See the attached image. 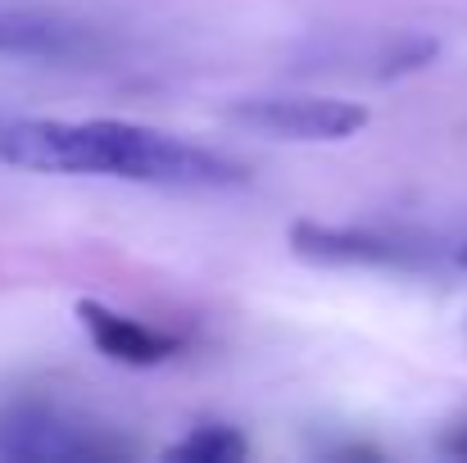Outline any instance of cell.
<instances>
[{
  "label": "cell",
  "instance_id": "cell-3",
  "mask_svg": "<svg viewBox=\"0 0 467 463\" xmlns=\"http://www.w3.org/2000/svg\"><path fill=\"white\" fill-rule=\"evenodd\" d=\"M232 123L273 142H349L368 128V110L336 96H250L232 105Z\"/></svg>",
  "mask_w": 467,
  "mask_h": 463
},
{
  "label": "cell",
  "instance_id": "cell-7",
  "mask_svg": "<svg viewBox=\"0 0 467 463\" xmlns=\"http://www.w3.org/2000/svg\"><path fill=\"white\" fill-rule=\"evenodd\" d=\"M245 455H250L245 437L227 423H200L195 432H186L163 450V459L172 463H241Z\"/></svg>",
  "mask_w": 467,
  "mask_h": 463
},
{
  "label": "cell",
  "instance_id": "cell-1",
  "mask_svg": "<svg viewBox=\"0 0 467 463\" xmlns=\"http://www.w3.org/2000/svg\"><path fill=\"white\" fill-rule=\"evenodd\" d=\"M0 163L50 177H119L172 191H227L245 163L128 119H0Z\"/></svg>",
  "mask_w": 467,
  "mask_h": 463
},
{
  "label": "cell",
  "instance_id": "cell-9",
  "mask_svg": "<svg viewBox=\"0 0 467 463\" xmlns=\"http://www.w3.org/2000/svg\"><path fill=\"white\" fill-rule=\"evenodd\" d=\"M454 264H459V268H467V241H463V246H454Z\"/></svg>",
  "mask_w": 467,
  "mask_h": 463
},
{
  "label": "cell",
  "instance_id": "cell-4",
  "mask_svg": "<svg viewBox=\"0 0 467 463\" xmlns=\"http://www.w3.org/2000/svg\"><path fill=\"white\" fill-rule=\"evenodd\" d=\"M0 455L5 459H114L128 455V446L50 405L46 409L18 405L0 418Z\"/></svg>",
  "mask_w": 467,
  "mask_h": 463
},
{
  "label": "cell",
  "instance_id": "cell-5",
  "mask_svg": "<svg viewBox=\"0 0 467 463\" xmlns=\"http://www.w3.org/2000/svg\"><path fill=\"white\" fill-rule=\"evenodd\" d=\"M73 313H78V322L87 327L91 345H96L105 359L123 363V368H155V363H168V359L182 350V336H172V331H163V327H150V322H141V318H128V313L100 305V300H78Z\"/></svg>",
  "mask_w": 467,
  "mask_h": 463
},
{
  "label": "cell",
  "instance_id": "cell-8",
  "mask_svg": "<svg viewBox=\"0 0 467 463\" xmlns=\"http://www.w3.org/2000/svg\"><path fill=\"white\" fill-rule=\"evenodd\" d=\"M445 450H450V455H467V437H450Z\"/></svg>",
  "mask_w": 467,
  "mask_h": 463
},
{
  "label": "cell",
  "instance_id": "cell-6",
  "mask_svg": "<svg viewBox=\"0 0 467 463\" xmlns=\"http://www.w3.org/2000/svg\"><path fill=\"white\" fill-rule=\"evenodd\" d=\"M87 46V37L55 18V14H36V9H9L0 5V55H18V59H64L78 55Z\"/></svg>",
  "mask_w": 467,
  "mask_h": 463
},
{
  "label": "cell",
  "instance_id": "cell-2",
  "mask_svg": "<svg viewBox=\"0 0 467 463\" xmlns=\"http://www.w3.org/2000/svg\"><path fill=\"white\" fill-rule=\"evenodd\" d=\"M291 250L327 268H427L441 246L409 232L386 227H327V223H291Z\"/></svg>",
  "mask_w": 467,
  "mask_h": 463
}]
</instances>
